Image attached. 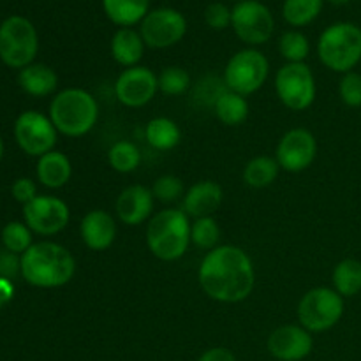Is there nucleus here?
Here are the masks:
<instances>
[{
    "instance_id": "nucleus-28",
    "label": "nucleus",
    "mask_w": 361,
    "mask_h": 361,
    "mask_svg": "<svg viewBox=\"0 0 361 361\" xmlns=\"http://www.w3.org/2000/svg\"><path fill=\"white\" fill-rule=\"evenodd\" d=\"M323 2L324 0H284L282 16L291 27H305L319 16Z\"/></svg>"
},
{
    "instance_id": "nucleus-36",
    "label": "nucleus",
    "mask_w": 361,
    "mask_h": 361,
    "mask_svg": "<svg viewBox=\"0 0 361 361\" xmlns=\"http://www.w3.org/2000/svg\"><path fill=\"white\" fill-rule=\"evenodd\" d=\"M204 21L214 30H224L231 25V11L221 2H214L204 9Z\"/></svg>"
},
{
    "instance_id": "nucleus-2",
    "label": "nucleus",
    "mask_w": 361,
    "mask_h": 361,
    "mask_svg": "<svg viewBox=\"0 0 361 361\" xmlns=\"http://www.w3.org/2000/svg\"><path fill=\"white\" fill-rule=\"evenodd\" d=\"M21 275L30 286L55 289L69 284L76 274V259L55 242L34 243L20 257Z\"/></svg>"
},
{
    "instance_id": "nucleus-37",
    "label": "nucleus",
    "mask_w": 361,
    "mask_h": 361,
    "mask_svg": "<svg viewBox=\"0 0 361 361\" xmlns=\"http://www.w3.org/2000/svg\"><path fill=\"white\" fill-rule=\"evenodd\" d=\"M13 196L18 203L25 207V204H28L37 197V187L30 178H18L13 183Z\"/></svg>"
},
{
    "instance_id": "nucleus-18",
    "label": "nucleus",
    "mask_w": 361,
    "mask_h": 361,
    "mask_svg": "<svg viewBox=\"0 0 361 361\" xmlns=\"http://www.w3.org/2000/svg\"><path fill=\"white\" fill-rule=\"evenodd\" d=\"M80 235L85 245L95 252L109 249L116 238V224L106 210H90L80 224Z\"/></svg>"
},
{
    "instance_id": "nucleus-16",
    "label": "nucleus",
    "mask_w": 361,
    "mask_h": 361,
    "mask_svg": "<svg viewBox=\"0 0 361 361\" xmlns=\"http://www.w3.org/2000/svg\"><path fill=\"white\" fill-rule=\"evenodd\" d=\"M267 348L279 361H302L312 353L314 341L303 326L286 324L271 331Z\"/></svg>"
},
{
    "instance_id": "nucleus-33",
    "label": "nucleus",
    "mask_w": 361,
    "mask_h": 361,
    "mask_svg": "<svg viewBox=\"0 0 361 361\" xmlns=\"http://www.w3.org/2000/svg\"><path fill=\"white\" fill-rule=\"evenodd\" d=\"M2 242L6 249L13 254H23L30 249L32 243V229L21 222H9L2 229Z\"/></svg>"
},
{
    "instance_id": "nucleus-27",
    "label": "nucleus",
    "mask_w": 361,
    "mask_h": 361,
    "mask_svg": "<svg viewBox=\"0 0 361 361\" xmlns=\"http://www.w3.org/2000/svg\"><path fill=\"white\" fill-rule=\"evenodd\" d=\"M279 171H281V166H279L277 159L259 155V157H254L252 161L247 162L245 169H243V180L249 187L264 189L277 180Z\"/></svg>"
},
{
    "instance_id": "nucleus-32",
    "label": "nucleus",
    "mask_w": 361,
    "mask_h": 361,
    "mask_svg": "<svg viewBox=\"0 0 361 361\" xmlns=\"http://www.w3.org/2000/svg\"><path fill=\"white\" fill-rule=\"evenodd\" d=\"M159 90L164 95H183L190 88V74L182 67H166L161 74H159Z\"/></svg>"
},
{
    "instance_id": "nucleus-26",
    "label": "nucleus",
    "mask_w": 361,
    "mask_h": 361,
    "mask_svg": "<svg viewBox=\"0 0 361 361\" xmlns=\"http://www.w3.org/2000/svg\"><path fill=\"white\" fill-rule=\"evenodd\" d=\"M334 289L342 296V298H353V296L361 293V261L342 259L335 267L334 275H331Z\"/></svg>"
},
{
    "instance_id": "nucleus-6",
    "label": "nucleus",
    "mask_w": 361,
    "mask_h": 361,
    "mask_svg": "<svg viewBox=\"0 0 361 361\" xmlns=\"http://www.w3.org/2000/svg\"><path fill=\"white\" fill-rule=\"evenodd\" d=\"M344 298L331 288H314L298 303V321L310 334L337 326L344 316Z\"/></svg>"
},
{
    "instance_id": "nucleus-35",
    "label": "nucleus",
    "mask_w": 361,
    "mask_h": 361,
    "mask_svg": "<svg viewBox=\"0 0 361 361\" xmlns=\"http://www.w3.org/2000/svg\"><path fill=\"white\" fill-rule=\"evenodd\" d=\"M338 95L348 108H361V74L345 73L338 83Z\"/></svg>"
},
{
    "instance_id": "nucleus-41",
    "label": "nucleus",
    "mask_w": 361,
    "mask_h": 361,
    "mask_svg": "<svg viewBox=\"0 0 361 361\" xmlns=\"http://www.w3.org/2000/svg\"><path fill=\"white\" fill-rule=\"evenodd\" d=\"M2 155H4V143H2V137H0V161H2Z\"/></svg>"
},
{
    "instance_id": "nucleus-20",
    "label": "nucleus",
    "mask_w": 361,
    "mask_h": 361,
    "mask_svg": "<svg viewBox=\"0 0 361 361\" xmlns=\"http://www.w3.org/2000/svg\"><path fill=\"white\" fill-rule=\"evenodd\" d=\"M145 41L140 32L134 28H118L111 39V55L116 63L129 69V67L140 66L143 59Z\"/></svg>"
},
{
    "instance_id": "nucleus-43",
    "label": "nucleus",
    "mask_w": 361,
    "mask_h": 361,
    "mask_svg": "<svg viewBox=\"0 0 361 361\" xmlns=\"http://www.w3.org/2000/svg\"><path fill=\"white\" fill-rule=\"evenodd\" d=\"M235 2H243V0H235Z\"/></svg>"
},
{
    "instance_id": "nucleus-1",
    "label": "nucleus",
    "mask_w": 361,
    "mask_h": 361,
    "mask_svg": "<svg viewBox=\"0 0 361 361\" xmlns=\"http://www.w3.org/2000/svg\"><path fill=\"white\" fill-rule=\"evenodd\" d=\"M201 289L221 303L249 298L256 286L252 259L236 245H219L203 257L197 271Z\"/></svg>"
},
{
    "instance_id": "nucleus-22",
    "label": "nucleus",
    "mask_w": 361,
    "mask_h": 361,
    "mask_svg": "<svg viewBox=\"0 0 361 361\" xmlns=\"http://www.w3.org/2000/svg\"><path fill=\"white\" fill-rule=\"evenodd\" d=\"M18 83L32 97H46L56 90L59 76L51 67L44 63H30L20 71Z\"/></svg>"
},
{
    "instance_id": "nucleus-10",
    "label": "nucleus",
    "mask_w": 361,
    "mask_h": 361,
    "mask_svg": "<svg viewBox=\"0 0 361 361\" xmlns=\"http://www.w3.org/2000/svg\"><path fill=\"white\" fill-rule=\"evenodd\" d=\"M231 27L240 41L249 46H259L274 35L275 20L263 2L243 0L231 9Z\"/></svg>"
},
{
    "instance_id": "nucleus-14",
    "label": "nucleus",
    "mask_w": 361,
    "mask_h": 361,
    "mask_svg": "<svg viewBox=\"0 0 361 361\" xmlns=\"http://www.w3.org/2000/svg\"><path fill=\"white\" fill-rule=\"evenodd\" d=\"M317 155L316 136L309 129H291L279 141L275 159L281 169L288 173H302L309 168Z\"/></svg>"
},
{
    "instance_id": "nucleus-40",
    "label": "nucleus",
    "mask_w": 361,
    "mask_h": 361,
    "mask_svg": "<svg viewBox=\"0 0 361 361\" xmlns=\"http://www.w3.org/2000/svg\"><path fill=\"white\" fill-rule=\"evenodd\" d=\"M14 296V286L11 279L0 277V309L7 305Z\"/></svg>"
},
{
    "instance_id": "nucleus-12",
    "label": "nucleus",
    "mask_w": 361,
    "mask_h": 361,
    "mask_svg": "<svg viewBox=\"0 0 361 361\" xmlns=\"http://www.w3.org/2000/svg\"><path fill=\"white\" fill-rule=\"evenodd\" d=\"M56 134L51 120L39 111L21 113L14 123V137L25 154L32 157H42L56 145Z\"/></svg>"
},
{
    "instance_id": "nucleus-23",
    "label": "nucleus",
    "mask_w": 361,
    "mask_h": 361,
    "mask_svg": "<svg viewBox=\"0 0 361 361\" xmlns=\"http://www.w3.org/2000/svg\"><path fill=\"white\" fill-rule=\"evenodd\" d=\"M102 7L111 23L130 28L150 13V0H102Z\"/></svg>"
},
{
    "instance_id": "nucleus-9",
    "label": "nucleus",
    "mask_w": 361,
    "mask_h": 361,
    "mask_svg": "<svg viewBox=\"0 0 361 361\" xmlns=\"http://www.w3.org/2000/svg\"><path fill=\"white\" fill-rule=\"evenodd\" d=\"M275 92L291 111H305L316 101V78L305 62L286 63L275 76Z\"/></svg>"
},
{
    "instance_id": "nucleus-8",
    "label": "nucleus",
    "mask_w": 361,
    "mask_h": 361,
    "mask_svg": "<svg viewBox=\"0 0 361 361\" xmlns=\"http://www.w3.org/2000/svg\"><path fill=\"white\" fill-rule=\"evenodd\" d=\"M268 73L270 63L259 49H240L228 60L224 69V85L228 90L247 97L256 94L267 83Z\"/></svg>"
},
{
    "instance_id": "nucleus-15",
    "label": "nucleus",
    "mask_w": 361,
    "mask_h": 361,
    "mask_svg": "<svg viewBox=\"0 0 361 361\" xmlns=\"http://www.w3.org/2000/svg\"><path fill=\"white\" fill-rule=\"evenodd\" d=\"M159 90V78L145 66L123 69L115 81V95L126 108H141L155 97Z\"/></svg>"
},
{
    "instance_id": "nucleus-39",
    "label": "nucleus",
    "mask_w": 361,
    "mask_h": 361,
    "mask_svg": "<svg viewBox=\"0 0 361 361\" xmlns=\"http://www.w3.org/2000/svg\"><path fill=\"white\" fill-rule=\"evenodd\" d=\"M197 361H236V356L226 348H212L204 351Z\"/></svg>"
},
{
    "instance_id": "nucleus-31",
    "label": "nucleus",
    "mask_w": 361,
    "mask_h": 361,
    "mask_svg": "<svg viewBox=\"0 0 361 361\" xmlns=\"http://www.w3.org/2000/svg\"><path fill=\"white\" fill-rule=\"evenodd\" d=\"M221 238V228L214 217H201L192 222L190 228V243L201 250H214Z\"/></svg>"
},
{
    "instance_id": "nucleus-21",
    "label": "nucleus",
    "mask_w": 361,
    "mask_h": 361,
    "mask_svg": "<svg viewBox=\"0 0 361 361\" xmlns=\"http://www.w3.org/2000/svg\"><path fill=\"white\" fill-rule=\"evenodd\" d=\"M73 175V164L62 152L51 150L39 157L37 178L48 189H60L66 185Z\"/></svg>"
},
{
    "instance_id": "nucleus-4",
    "label": "nucleus",
    "mask_w": 361,
    "mask_h": 361,
    "mask_svg": "<svg viewBox=\"0 0 361 361\" xmlns=\"http://www.w3.org/2000/svg\"><path fill=\"white\" fill-rule=\"evenodd\" d=\"M189 215L178 208L161 210L148 221V250L161 261H176L187 252L190 245Z\"/></svg>"
},
{
    "instance_id": "nucleus-3",
    "label": "nucleus",
    "mask_w": 361,
    "mask_h": 361,
    "mask_svg": "<svg viewBox=\"0 0 361 361\" xmlns=\"http://www.w3.org/2000/svg\"><path fill=\"white\" fill-rule=\"evenodd\" d=\"M97 118V101L83 88H66L59 92L49 104V120L63 136H85L94 129Z\"/></svg>"
},
{
    "instance_id": "nucleus-11",
    "label": "nucleus",
    "mask_w": 361,
    "mask_h": 361,
    "mask_svg": "<svg viewBox=\"0 0 361 361\" xmlns=\"http://www.w3.org/2000/svg\"><path fill=\"white\" fill-rule=\"evenodd\" d=\"M185 32V16L173 7H157L150 11L140 27L145 46L154 49H164L178 44Z\"/></svg>"
},
{
    "instance_id": "nucleus-17",
    "label": "nucleus",
    "mask_w": 361,
    "mask_h": 361,
    "mask_svg": "<svg viewBox=\"0 0 361 361\" xmlns=\"http://www.w3.org/2000/svg\"><path fill=\"white\" fill-rule=\"evenodd\" d=\"M154 192L145 185H130L116 200V215L126 226H140L154 212Z\"/></svg>"
},
{
    "instance_id": "nucleus-19",
    "label": "nucleus",
    "mask_w": 361,
    "mask_h": 361,
    "mask_svg": "<svg viewBox=\"0 0 361 361\" xmlns=\"http://www.w3.org/2000/svg\"><path fill=\"white\" fill-rule=\"evenodd\" d=\"M224 201V190L214 180L194 183L183 196V212L192 219L212 217Z\"/></svg>"
},
{
    "instance_id": "nucleus-5",
    "label": "nucleus",
    "mask_w": 361,
    "mask_h": 361,
    "mask_svg": "<svg viewBox=\"0 0 361 361\" xmlns=\"http://www.w3.org/2000/svg\"><path fill=\"white\" fill-rule=\"evenodd\" d=\"M317 56L334 73H351L361 62V28L349 21L324 28L317 41Z\"/></svg>"
},
{
    "instance_id": "nucleus-24",
    "label": "nucleus",
    "mask_w": 361,
    "mask_h": 361,
    "mask_svg": "<svg viewBox=\"0 0 361 361\" xmlns=\"http://www.w3.org/2000/svg\"><path fill=\"white\" fill-rule=\"evenodd\" d=\"M145 140L155 150L168 152L178 147V143L182 141V130L175 120L157 116L145 127Z\"/></svg>"
},
{
    "instance_id": "nucleus-42",
    "label": "nucleus",
    "mask_w": 361,
    "mask_h": 361,
    "mask_svg": "<svg viewBox=\"0 0 361 361\" xmlns=\"http://www.w3.org/2000/svg\"><path fill=\"white\" fill-rule=\"evenodd\" d=\"M330 2H334V4H338V6H341V4H348L349 0H330Z\"/></svg>"
},
{
    "instance_id": "nucleus-7",
    "label": "nucleus",
    "mask_w": 361,
    "mask_h": 361,
    "mask_svg": "<svg viewBox=\"0 0 361 361\" xmlns=\"http://www.w3.org/2000/svg\"><path fill=\"white\" fill-rule=\"evenodd\" d=\"M39 49L35 27L23 16H11L0 27V59L13 69H25Z\"/></svg>"
},
{
    "instance_id": "nucleus-29",
    "label": "nucleus",
    "mask_w": 361,
    "mask_h": 361,
    "mask_svg": "<svg viewBox=\"0 0 361 361\" xmlns=\"http://www.w3.org/2000/svg\"><path fill=\"white\" fill-rule=\"evenodd\" d=\"M108 162L116 173H133L140 168L141 154L140 148L133 141H116L108 152Z\"/></svg>"
},
{
    "instance_id": "nucleus-13",
    "label": "nucleus",
    "mask_w": 361,
    "mask_h": 361,
    "mask_svg": "<svg viewBox=\"0 0 361 361\" xmlns=\"http://www.w3.org/2000/svg\"><path fill=\"white\" fill-rule=\"evenodd\" d=\"M25 224L34 233L51 236L66 229L71 212L66 201L55 196H37L23 207Z\"/></svg>"
},
{
    "instance_id": "nucleus-34",
    "label": "nucleus",
    "mask_w": 361,
    "mask_h": 361,
    "mask_svg": "<svg viewBox=\"0 0 361 361\" xmlns=\"http://www.w3.org/2000/svg\"><path fill=\"white\" fill-rule=\"evenodd\" d=\"M152 192H154L155 200L162 201V203H173L183 194V183L178 176L162 175L154 182Z\"/></svg>"
},
{
    "instance_id": "nucleus-38",
    "label": "nucleus",
    "mask_w": 361,
    "mask_h": 361,
    "mask_svg": "<svg viewBox=\"0 0 361 361\" xmlns=\"http://www.w3.org/2000/svg\"><path fill=\"white\" fill-rule=\"evenodd\" d=\"M18 271H21V264L20 261H18L16 254H2V256H0V277L11 279L14 277Z\"/></svg>"
},
{
    "instance_id": "nucleus-30",
    "label": "nucleus",
    "mask_w": 361,
    "mask_h": 361,
    "mask_svg": "<svg viewBox=\"0 0 361 361\" xmlns=\"http://www.w3.org/2000/svg\"><path fill=\"white\" fill-rule=\"evenodd\" d=\"M279 51L288 60V63H302L309 56V39L298 30L284 32L279 39Z\"/></svg>"
},
{
    "instance_id": "nucleus-25",
    "label": "nucleus",
    "mask_w": 361,
    "mask_h": 361,
    "mask_svg": "<svg viewBox=\"0 0 361 361\" xmlns=\"http://www.w3.org/2000/svg\"><path fill=\"white\" fill-rule=\"evenodd\" d=\"M215 116L219 122H222L228 127H236L243 123L249 116V102L243 95L236 92L226 90L214 104Z\"/></svg>"
}]
</instances>
